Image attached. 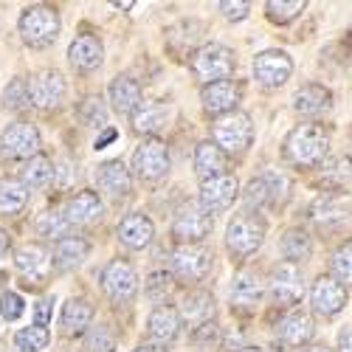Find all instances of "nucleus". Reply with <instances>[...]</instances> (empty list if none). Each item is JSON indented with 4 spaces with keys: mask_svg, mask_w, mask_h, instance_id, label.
Wrapping results in <instances>:
<instances>
[{
    "mask_svg": "<svg viewBox=\"0 0 352 352\" xmlns=\"http://www.w3.org/2000/svg\"><path fill=\"white\" fill-rule=\"evenodd\" d=\"M166 119H169V110L164 104H141L133 113V130L153 135V133H161L166 127Z\"/></svg>",
    "mask_w": 352,
    "mask_h": 352,
    "instance_id": "32",
    "label": "nucleus"
},
{
    "mask_svg": "<svg viewBox=\"0 0 352 352\" xmlns=\"http://www.w3.org/2000/svg\"><path fill=\"white\" fill-rule=\"evenodd\" d=\"M316 327H313V318L305 313H290L287 318L279 321V338L290 346H302L313 338Z\"/></svg>",
    "mask_w": 352,
    "mask_h": 352,
    "instance_id": "28",
    "label": "nucleus"
},
{
    "mask_svg": "<svg viewBox=\"0 0 352 352\" xmlns=\"http://www.w3.org/2000/svg\"><path fill=\"white\" fill-rule=\"evenodd\" d=\"M240 352H262V349H256V346H245V349H240Z\"/></svg>",
    "mask_w": 352,
    "mask_h": 352,
    "instance_id": "56",
    "label": "nucleus"
},
{
    "mask_svg": "<svg viewBox=\"0 0 352 352\" xmlns=\"http://www.w3.org/2000/svg\"><path fill=\"white\" fill-rule=\"evenodd\" d=\"M0 316L6 321H14L23 316V299L17 293H3V296H0Z\"/></svg>",
    "mask_w": 352,
    "mask_h": 352,
    "instance_id": "48",
    "label": "nucleus"
},
{
    "mask_svg": "<svg viewBox=\"0 0 352 352\" xmlns=\"http://www.w3.org/2000/svg\"><path fill=\"white\" fill-rule=\"evenodd\" d=\"M28 203V189L23 181L17 178H3L0 181V214L3 217H12V214H20Z\"/></svg>",
    "mask_w": 352,
    "mask_h": 352,
    "instance_id": "30",
    "label": "nucleus"
},
{
    "mask_svg": "<svg viewBox=\"0 0 352 352\" xmlns=\"http://www.w3.org/2000/svg\"><path fill=\"white\" fill-rule=\"evenodd\" d=\"M245 203H248V206H254V209L271 203V192H268V184H265V178H262V175L248 184V189H245Z\"/></svg>",
    "mask_w": 352,
    "mask_h": 352,
    "instance_id": "42",
    "label": "nucleus"
},
{
    "mask_svg": "<svg viewBox=\"0 0 352 352\" xmlns=\"http://www.w3.org/2000/svg\"><path fill=\"white\" fill-rule=\"evenodd\" d=\"M133 169H135V175L141 181H150V184L166 178V172H169V150H166V144L158 141V138L141 141V146L133 155Z\"/></svg>",
    "mask_w": 352,
    "mask_h": 352,
    "instance_id": "6",
    "label": "nucleus"
},
{
    "mask_svg": "<svg viewBox=\"0 0 352 352\" xmlns=\"http://www.w3.org/2000/svg\"><path fill=\"white\" fill-rule=\"evenodd\" d=\"M82 349L85 352H116V336L104 324H96V327L87 330V336L82 341Z\"/></svg>",
    "mask_w": 352,
    "mask_h": 352,
    "instance_id": "38",
    "label": "nucleus"
},
{
    "mask_svg": "<svg viewBox=\"0 0 352 352\" xmlns=\"http://www.w3.org/2000/svg\"><path fill=\"white\" fill-rule=\"evenodd\" d=\"M192 71L203 85L226 82L234 71V54L226 45H203L192 56Z\"/></svg>",
    "mask_w": 352,
    "mask_h": 352,
    "instance_id": "4",
    "label": "nucleus"
},
{
    "mask_svg": "<svg viewBox=\"0 0 352 352\" xmlns=\"http://www.w3.org/2000/svg\"><path fill=\"white\" fill-rule=\"evenodd\" d=\"M40 150V133L34 124H25V122H17V124H9L0 135V153L6 158H25L32 161Z\"/></svg>",
    "mask_w": 352,
    "mask_h": 352,
    "instance_id": "9",
    "label": "nucleus"
},
{
    "mask_svg": "<svg viewBox=\"0 0 352 352\" xmlns=\"http://www.w3.org/2000/svg\"><path fill=\"white\" fill-rule=\"evenodd\" d=\"M96 181H99V189L113 200H122L130 195V172L122 161H104L99 166Z\"/></svg>",
    "mask_w": 352,
    "mask_h": 352,
    "instance_id": "19",
    "label": "nucleus"
},
{
    "mask_svg": "<svg viewBox=\"0 0 352 352\" xmlns=\"http://www.w3.org/2000/svg\"><path fill=\"white\" fill-rule=\"evenodd\" d=\"M102 287L116 305H127V302L135 299V293H138V276H135L130 262L113 259L110 265L102 271Z\"/></svg>",
    "mask_w": 352,
    "mask_h": 352,
    "instance_id": "7",
    "label": "nucleus"
},
{
    "mask_svg": "<svg viewBox=\"0 0 352 352\" xmlns=\"http://www.w3.org/2000/svg\"><path fill=\"white\" fill-rule=\"evenodd\" d=\"M310 302H313V310L316 313L336 316L346 305V287L336 276H318L313 282V290H310Z\"/></svg>",
    "mask_w": 352,
    "mask_h": 352,
    "instance_id": "14",
    "label": "nucleus"
},
{
    "mask_svg": "<svg viewBox=\"0 0 352 352\" xmlns=\"http://www.w3.org/2000/svg\"><path fill=\"white\" fill-rule=\"evenodd\" d=\"M54 172L56 169H54L51 158L34 155L32 161H25V166H23V184H25V189H43V186L51 184Z\"/></svg>",
    "mask_w": 352,
    "mask_h": 352,
    "instance_id": "34",
    "label": "nucleus"
},
{
    "mask_svg": "<svg viewBox=\"0 0 352 352\" xmlns=\"http://www.w3.org/2000/svg\"><path fill=\"white\" fill-rule=\"evenodd\" d=\"M212 138L223 153H243L254 141V124L245 113H228L214 122Z\"/></svg>",
    "mask_w": 352,
    "mask_h": 352,
    "instance_id": "5",
    "label": "nucleus"
},
{
    "mask_svg": "<svg viewBox=\"0 0 352 352\" xmlns=\"http://www.w3.org/2000/svg\"><path fill=\"white\" fill-rule=\"evenodd\" d=\"M79 116H82V122L87 127H102L104 119H107V110H104V104L99 99H85L82 107H79Z\"/></svg>",
    "mask_w": 352,
    "mask_h": 352,
    "instance_id": "41",
    "label": "nucleus"
},
{
    "mask_svg": "<svg viewBox=\"0 0 352 352\" xmlns=\"http://www.w3.org/2000/svg\"><path fill=\"white\" fill-rule=\"evenodd\" d=\"M102 217V197L96 192H79L68 200L65 220L68 226H91Z\"/></svg>",
    "mask_w": 352,
    "mask_h": 352,
    "instance_id": "18",
    "label": "nucleus"
},
{
    "mask_svg": "<svg viewBox=\"0 0 352 352\" xmlns=\"http://www.w3.org/2000/svg\"><path fill=\"white\" fill-rule=\"evenodd\" d=\"M228 299H231V307L248 316L256 310V305L262 302V282L256 274H240L237 279H234L231 285V293H228Z\"/></svg>",
    "mask_w": 352,
    "mask_h": 352,
    "instance_id": "17",
    "label": "nucleus"
},
{
    "mask_svg": "<svg viewBox=\"0 0 352 352\" xmlns=\"http://www.w3.org/2000/svg\"><path fill=\"white\" fill-rule=\"evenodd\" d=\"M214 313V296L206 290H192L184 296V307H181V318L186 324H195V330L200 324H209V318Z\"/></svg>",
    "mask_w": 352,
    "mask_h": 352,
    "instance_id": "24",
    "label": "nucleus"
},
{
    "mask_svg": "<svg viewBox=\"0 0 352 352\" xmlns=\"http://www.w3.org/2000/svg\"><path fill=\"white\" fill-rule=\"evenodd\" d=\"M0 333H3V330H0Z\"/></svg>",
    "mask_w": 352,
    "mask_h": 352,
    "instance_id": "57",
    "label": "nucleus"
},
{
    "mask_svg": "<svg viewBox=\"0 0 352 352\" xmlns=\"http://www.w3.org/2000/svg\"><path fill=\"white\" fill-rule=\"evenodd\" d=\"M133 352H166L161 344H141V346H135Z\"/></svg>",
    "mask_w": 352,
    "mask_h": 352,
    "instance_id": "53",
    "label": "nucleus"
},
{
    "mask_svg": "<svg viewBox=\"0 0 352 352\" xmlns=\"http://www.w3.org/2000/svg\"><path fill=\"white\" fill-rule=\"evenodd\" d=\"M271 296L282 307L296 305L305 296V276L293 262H282V265L271 274Z\"/></svg>",
    "mask_w": 352,
    "mask_h": 352,
    "instance_id": "12",
    "label": "nucleus"
},
{
    "mask_svg": "<svg viewBox=\"0 0 352 352\" xmlns=\"http://www.w3.org/2000/svg\"><path fill=\"white\" fill-rule=\"evenodd\" d=\"M330 91L324 85H305L302 91H296V96H293V107H296L299 116H307V119H316V116L327 113L330 110Z\"/></svg>",
    "mask_w": 352,
    "mask_h": 352,
    "instance_id": "22",
    "label": "nucleus"
},
{
    "mask_svg": "<svg viewBox=\"0 0 352 352\" xmlns=\"http://www.w3.org/2000/svg\"><path fill=\"white\" fill-rule=\"evenodd\" d=\"M172 231L184 245H200V240L209 237V231H212V214L200 203H189L175 217Z\"/></svg>",
    "mask_w": 352,
    "mask_h": 352,
    "instance_id": "8",
    "label": "nucleus"
},
{
    "mask_svg": "<svg viewBox=\"0 0 352 352\" xmlns=\"http://www.w3.org/2000/svg\"><path fill=\"white\" fill-rule=\"evenodd\" d=\"M195 169L203 181H209V178H217V175H226V153L220 150V146L214 141H206V144H200L197 146V153H195Z\"/></svg>",
    "mask_w": 352,
    "mask_h": 352,
    "instance_id": "29",
    "label": "nucleus"
},
{
    "mask_svg": "<svg viewBox=\"0 0 352 352\" xmlns=\"http://www.w3.org/2000/svg\"><path fill=\"white\" fill-rule=\"evenodd\" d=\"M150 336H153V341L155 344H169V341H175L178 338V333H181V313L175 310V307H155L153 310V316H150Z\"/></svg>",
    "mask_w": 352,
    "mask_h": 352,
    "instance_id": "23",
    "label": "nucleus"
},
{
    "mask_svg": "<svg viewBox=\"0 0 352 352\" xmlns=\"http://www.w3.org/2000/svg\"><path fill=\"white\" fill-rule=\"evenodd\" d=\"M262 178H265V184H268V192H271V203H279V200H285V197H287L290 181L285 178L282 172L271 169V172H265V175H262Z\"/></svg>",
    "mask_w": 352,
    "mask_h": 352,
    "instance_id": "45",
    "label": "nucleus"
},
{
    "mask_svg": "<svg viewBox=\"0 0 352 352\" xmlns=\"http://www.w3.org/2000/svg\"><path fill=\"white\" fill-rule=\"evenodd\" d=\"M65 99V79L60 71H43L40 76H34L32 82V104L51 110L60 107V102Z\"/></svg>",
    "mask_w": 352,
    "mask_h": 352,
    "instance_id": "15",
    "label": "nucleus"
},
{
    "mask_svg": "<svg viewBox=\"0 0 352 352\" xmlns=\"http://www.w3.org/2000/svg\"><path fill=\"white\" fill-rule=\"evenodd\" d=\"M91 321H94V307L91 302H85V299H71L63 310V330L68 336H79L85 333L87 327H91Z\"/></svg>",
    "mask_w": 352,
    "mask_h": 352,
    "instance_id": "31",
    "label": "nucleus"
},
{
    "mask_svg": "<svg viewBox=\"0 0 352 352\" xmlns=\"http://www.w3.org/2000/svg\"><path fill=\"white\" fill-rule=\"evenodd\" d=\"M110 102L119 113H135L141 107V85L133 76H116L110 82Z\"/></svg>",
    "mask_w": 352,
    "mask_h": 352,
    "instance_id": "26",
    "label": "nucleus"
},
{
    "mask_svg": "<svg viewBox=\"0 0 352 352\" xmlns=\"http://www.w3.org/2000/svg\"><path fill=\"white\" fill-rule=\"evenodd\" d=\"M113 138H116V130H107V133H104V135L96 141V150H102V146H104V144H110Z\"/></svg>",
    "mask_w": 352,
    "mask_h": 352,
    "instance_id": "54",
    "label": "nucleus"
},
{
    "mask_svg": "<svg viewBox=\"0 0 352 352\" xmlns=\"http://www.w3.org/2000/svg\"><path fill=\"white\" fill-rule=\"evenodd\" d=\"M144 290H146V296L150 299H155V302H161L166 293L172 290V276L169 274H153L150 279H146V285H144Z\"/></svg>",
    "mask_w": 352,
    "mask_h": 352,
    "instance_id": "44",
    "label": "nucleus"
},
{
    "mask_svg": "<svg viewBox=\"0 0 352 352\" xmlns=\"http://www.w3.org/2000/svg\"><path fill=\"white\" fill-rule=\"evenodd\" d=\"M48 341H51V333L45 327H40V324H32V327H25V330H20L14 336V344L23 352H40V349L48 346Z\"/></svg>",
    "mask_w": 352,
    "mask_h": 352,
    "instance_id": "37",
    "label": "nucleus"
},
{
    "mask_svg": "<svg viewBox=\"0 0 352 352\" xmlns=\"http://www.w3.org/2000/svg\"><path fill=\"white\" fill-rule=\"evenodd\" d=\"M212 268V251L203 245H181L172 254V271L184 282H200Z\"/></svg>",
    "mask_w": 352,
    "mask_h": 352,
    "instance_id": "10",
    "label": "nucleus"
},
{
    "mask_svg": "<svg viewBox=\"0 0 352 352\" xmlns=\"http://www.w3.org/2000/svg\"><path fill=\"white\" fill-rule=\"evenodd\" d=\"M349 172H352V161L349 158H338V161H333V164H327L324 169H321L324 181L333 184V186H341L349 178Z\"/></svg>",
    "mask_w": 352,
    "mask_h": 352,
    "instance_id": "43",
    "label": "nucleus"
},
{
    "mask_svg": "<svg viewBox=\"0 0 352 352\" xmlns=\"http://www.w3.org/2000/svg\"><path fill=\"white\" fill-rule=\"evenodd\" d=\"M60 34V17L51 6H28L23 14H20V37L25 45L32 48H45L56 40Z\"/></svg>",
    "mask_w": 352,
    "mask_h": 352,
    "instance_id": "2",
    "label": "nucleus"
},
{
    "mask_svg": "<svg viewBox=\"0 0 352 352\" xmlns=\"http://www.w3.org/2000/svg\"><path fill=\"white\" fill-rule=\"evenodd\" d=\"M28 104H32V85H28L23 76L12 79V82L6 85V91H3V107L20 113V110H25Z\"/></svg>",
    "mask_w": 352,
    "mask_h": 352,
    "instance_id": "35",
    "label": "nucleus"
},
{
    "mask_svg": "<svg viewBox=\"0 0 352 352\" xmlns=\"http://www.w3.org/2000/svg\"><path fill=\"white\" fill-rule=\"evenodd\" d=\"M282 256L287 259V262H302V259H307L310 256V251H313V243H310V234L305 231V228H290V231H285V237H282Z\"/></svg>",
    "mask_w": 352,
    "mask_h": 352,
    "instance_id": "33",
    "label": "nucleus"
},
{
    "mask_svg": "<svg viewBox=\"0 0 352 352\" xmlns=\"http://www.w3.org/2000/svg\"><path fill=\"white\" fill-rule=\"evenodd\" d=\"M37 228H40L43 237H51V240L60 243V240H65V231H68L71 226H68L65 214H60V212H45V214L40 217Z\"/></svg>",
    "mask_w": 352,
    "mask_h": 352,
    "instance_id": "39",
    "label": "nucleus"
},
{
    "mask_svg": "<svg viewBox=\"0 0 352 352\" xmlns=\"http://www.w3.org/2000/svg\"><path fill=\"white\" fill-rule=\"evenodd\" d=\"M51 299H43V302H37V321L34 324H40V327H45L48 321H51Z\"/></svg>",
    "mask_w": 352,
    "mask_h": 352,
    "instance_id": "50",
    "label": "nucleus"
},
{
    "mask_svg": "<svg viewBox=\"0 0 352 352\" xmlns=\"http://www.w3.org/2000/svg\"><path fill=\"white\" fill-rule=\"evenodd\" d=\"M200 99H203V110L206 113H226L228 116L234 110V104L240 102V87L231 79L217 82V85H206Z\"/></svg>",
    "mask_w": 352,
    "mask_h": 352,
    "instance_id": "20",
    "label": "nucleus"
},
{
    "mask_svg": "<svg viewBox=\"0 0 352 352\" xmlns=\"http://www.w3.org/2000/svg\"><path fill=\"white\" fill-rule=\"evenodd\" d=\"M14 265H17V271L25 276V285H28V282L37 285V282L45 279L48 256H45V251H43L40 245H23V248L17 251V256H14Z\"/></svg>",
    "mask_w": 352,
    "mask_h": 352,
    "instance_id": "25",
    "label": "nucleus"
},
{
    "mask_svg": "<svg viewBox=\"0 0 352 352\" xmlns=\"http://www.w3.org/2000/svg\"><path fill=\"white\" fill-rule=\"evenodd\" d=\"M68 60L76 71H96L104 60V48H102V40L94 37V34H79L71 48H68Z\"/></svg>",
    "mask_w": 352,
    "mask_h": 352,
    "instance_id": "16",
    "label": "nucleus"
},
{
    "mask_svg": "<svg viewBox=\"0 0 352 352\" xmlns=\"http://www.w3.org/2000/svg\"><path fill=\"white\" fill-rule=\"evenodd\" d=\"M305 352H330V349H327V346H307Z\"/></svg>",
    "mask_w": 352,
    "mask_h": 352,
    "instance_id": "55",
    "label": "nucleus"
},
{
    "mask_svg": "<svg viewBox=\"0 0 352 352\" xmlns=\"http://www.w3.org/2000/svg\"><path fill=\"white\" fill-rule=\"evenodd\" d=\"M293 74V60L285 51H262L254 60V76L265 87H279L290 79Z\"/></svg>",
    "mask_w": 352,
    "mask_h": 352,
    "instance_id": "13",
    "label": "nucleus"
},
{
    "mask_svg": "<svg viewBox=\"0 0 352 352\" xmlns=\"http://www.w3.org/2000/svg\"><path fill=\"white\" fill-rule=\"evenodd\" d=\"M192 341H195V346H200V349L217 346V344H220V327L214 324V321H209V324H200V327L195 330Z\"/></svg>",
    "mask_w": 352,
    "mask_h": 352,
    "instance_id": "46",
    "label": "nucleus"
},
{
    "mask_svg": "<svg viewBox=\"0 0 352 352\" xmlns=\"http://www.w3.org/2000/svg\"><path fill=\"white\" fill-rule=\"evenodd\" d=\"M262 237H265V223H262L256 214L245 212V214H237L228 223L226 245H228L231 256L245 259V256H251L262 245Z\"/></svg>",
    "mask_w": 352,
    "mask_h": 352,
    "instance_id": "3",
    "label": "nucleus"
},
{
    "mask_svg": "<svg viewBox=\"0 0 352 352\" xmlns=\"http://www.w3.org/2000/svg\"><path fill=\"white\" fill-rule=\"evenodd\" d=\"M313 217L318 223H327V220H341L344 217V209L338 206V203L333 197H324V200H318L316 206H313Z\"/></svg>",
    "mask_w": 352,
    "mask_h": 352,
    "instance_id": "47",
    "label": "nucleus"
},
{
    "mask_svg": "<svg viewBox=\"0 0 352 352\" xmlns=\"http://www.w3.org/2000/svg\"><path fill=\"white\" fill-rule=\"evenodd\" d=\"M220 9H223V14L228 17V20H243V17H248V12H251V3H228V0H223L220 3Z\"/></svg>",
    "mask_w": 352,
    "mask_h": 352,
    "instance_id": "49",
    "label": "nucleus"
},
{
    "mask_svg": "<svg viewBox=\"0 0 352 352\" xmlns=\"http://www.w3.org/2000/svg\"><path fill=\"white\" fill-rule=\"evenodd\" d=\"M305 0H268L265 3V9H268V20L271 23H276V25H285V23H290V20H296L302 12H305Z\"/></svg>",
    "mask_w": 352,
    "mask_h": 352,
    "instance_id": "36",
    "label": "nucleus"
},
{
    "mask_svg": "<svg viewBox=\"0 0 352 352\" xmlns=\"http://www.w3.org/2000/svg\"><path fill=\"white\" fill-rule=\"evenodd\" d=\"M153 234H155V228H153V220L146 217V214H127L119 223V240L127 248H135V251L150 245L153 243Z\"/></svg>",
    "mask_w": 352,
    "mask_h": 352,
    "instance_id": "21",
    "label": "nucleus"
},
{
    "mask_svg": "<svg viewBox=\"0 0 352 352\" xmlns=\"http://www.w3.org/2000/svg\"><path fill=\"white\" fill-rule=\"evenodd\" d=\"M338 352H352V327H344L338 336Z\"/></svg>",
    "mask_w": 352,
    "mask_h": 352,
    "instance_id": "51",
    "label": "nucleus"
},
{
    "mask_svg": "<svg viewBox=\"0 0 352 352\" xmlns=\"http://www.w3.org/2000/svg\"><path fill=\"white\" fill-rule=\"evenodd\" d=\"M327 146L330 135L318 124H302L285 138V158L299 169H313L327 158Z\"/></svg>",
    "mask_w": 352,
    "mask_h": 352,
    "instance_id": "1",
    "label": "nucleus"
},
{
    "mask_svg": "<svg viewBox=\"0 0 352 352\" xmlns=\"http://www.w3.org/2000/svg\"><path fill=\"white\" fill-rule=\"evenodd\" d=\"M87 251H91V245H87V240H82V237H65V240H60L56 243V248H54V265H56V271H76L82 262L87 259Z\"/></svg>",
    "mask_w": 352,
    "mask_h": 352,
    "instance_id": "27",
    "label": "nucleus"
},
{
    "mask_svg": "<svg viewBox=\"0 0 352 352\" xmlns=\"http://www.w3.org/2000/svg\"><path fill=\"white\" fill-rule=\"evenodd\" d=\"M9 248H12V237H9V234H6L3 228H0V259H3V256L9 254Z\"/></svg>",
    "mask_w": 352,
    "mask_h": 352,
    "instance_id": "52",
    "label": "nucleus"
},
{
    "mask_svg": "<svg viewBox=\"0 0 352 352\" xmlns=\"http://www.w3.org/2000/svg\"><path fill=\"white\" fill-rule=\"evenodd\" d=\"M333 274L338 282L352 285V243H346L344 248L333 254Z\"/></svg>",
    "mask_w": 352,
    "mask_h": 352,
    "instance_id": "40",
    "label": "nucleus"
},
{
    "mask_svg": "<svg viewBox=\"0 0 352 352\" xmlns=\"http://www.w3.org/2000/svg\"><path fill=\"white\" fill-rule=\"evenodd\" d=\"M237 192H240V184L234 175H217V178H209L200 184V206L206 209L209 214L212 212H226L234 200H237Z\"/></svg>",
    "mask_w": 352,
    "mask_h": 352,
    "instance_id": "11",
    "label": "nucleus"
}]
</instances>
